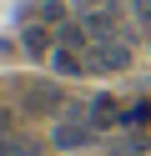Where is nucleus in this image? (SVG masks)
I'll return each instance as SVG.
<instances>
[{
    "label": "nucleus",
    "mask_w": 151,
    "mask_h": 156,
    "mask_svg": "<svg viewBox=\"0 0 151 156\" xmlns=\"http://www.w3.org/2000/svg\"><path fill=\"white\" fill-rule=\"evenodd\" d=\"M15 106L25 116H60V111H66V91H60L56 81H20Z\"/></svg>",
    "instance_id": "nucleus-1"
},
{
    "label": "nucleus",
    "mask_w": 151,
    "mask_h": 156,
    "mask_svg": "<svg viewBox=\"0 0 151 156\" xmlns=\"http://www.w3.org/2000/svg\"><path fill=\"white\" fill-rule=\"evenodd\" d=\"M96 131H101V126L91 121V116L66 111V116H56V131H50V141H56L60 151H81V146H91V141H96Z\"/></svg>",
    "instance_id": "nucleus-2"
},
{
    "label": "nucleus",
    "mask_w": 151,
    "mask_h": 156,
    "mask_svg": "<svg viewBox=\"0 0 151 156\" xmlns=\"http://www.w3.org/2000/svg\"><path fill=\"white\" fill-rule=\"evenodd\" d=\"M86 61H91V71H101V76H116V71H126L131 66V45L121 41H91V51H86Z\"/></svg>",
    "instance_id": "nucleus-3"
},
{
    "label": "nucleus",
    "mask_w": 151,
    "mask_h": 156,
    "mask_svg": "<svg viewBox=\"0 0 151 156\" xmlns=\"http://www.w3.org/2000/svg\"><path fill=\"white\" fill-rule=\"evenodd\" d=\"M20 45H25V55H56V25H25V35H20Z\"/></svg>",
    "instance_id": "nucleus-4"
},
{
    "label": "nucleus",
    "mask_w": 151,
    "mask_h": 156,
    "mask_svg": "<svg viewBox=\"0 0 151 156\" xmlns=\"http://www.w3.org/2000/svg\"><path fill=\"white\" fill-rule=\"evenodd\" d=\"M50 66H56L60 76H86V71H91L86 51H70V45H56V55H50Z\"/></svg>",
    "instance_id": "nucleus-5"
},
{
    "label": "nucleus",
    "mask_w": 151,
    "mask_h": 156,
    "mask_svg": "<svg viewBox=\"0 0 151 156\" xmlns=\"http://www.w3.org/2000/svg\"><path fill=\"white\" fill-rule=\"evenodd\" d=\"M86 116H91V121L101 126V131H106V126H116V121H121V106H116V96H96Z\"/></svg>",
    "instance_id": "nucleus-6"
},
{
    "label": "nucleus",
    "mask_w": 151,
    "mask_h": 156,
    "mask_svg": "<svg viewBox=\"0 0 151 156\" xmlns=\"http://www.w3.org/2000/svg\"><path fill=\"white\" fill-rule=\"evenodd\" d=\"M131 5H136V20H141V25H151V0H131Z\"/></svg>",
    "instance_id": "nucleus-7"
}]
</instances>
